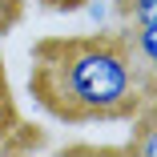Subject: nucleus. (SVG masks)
I'll list each match as a JSON object with an SVG mask.
<instances>
[{
    "label": "nucleus",
    "instance_id": "obj_4",
    "mask_svg": "<svg viewBox=\"0 0 157 157\" xmlns=\"http://www.w3.org/2000/svg\"><path fill=\"white\" fill-rule=\"evenodd\" d=\"M117 8L125 12V20H129V24L157 28V0H117Z\"/></svg>",
    "mask_w": 157,
    "mask_h": 157
},
{
    "label": "nucleus",
    "instance_id": "obj_1",
    "mask_svg": "<svg viewBox=\"0 0 157 157\" xmlns=\"http://www.w3.org/2000/svg\"><path fill=\"white\" fill-rule=\"evenodd\" d=\"M28 89L56 121H117L133 117L153 97V73H145L125 36L44 40L33 60Z\"/></svg>",
    "mask_w": 157,
    "mask_h": 157
},
{
    "label": "nucleus",
    "instance_id": "obj_3",
    "mask_svg": "<svg viewBox=\"0 0 157 157\" xmlns=\"http://www.w3.org/2000/svg\"><path fill=\"white\" fill-rule=\"evenodd\" d=\"M0 65H4V60H0ZM16 125H20L16 97H12V89H8V77H4V69H0V145L8 141V133H16Z\"/></svg>",
    "mask_w": 157,
    "mask_h": 157
},
{
    "label": "nucleus",
    "instance_id": "obj_5",
    "mask_svg": "<svg viewBox=\"0 0 157 157\" xmlns=\"http://www.w3.org/2000/svg\"><path fill=\"white\" fill-rule=\"evenodd\" d=\"M137 153H145V157H157V137H153V125H149V121H145V129H141Z\"/></svg>",
    "mask_w": 157,
    "mask_h": 157
},
{
    "label": "nucleus",
    "instance_id": "obj_2",
    "mask_svg": "<svg viewBox=\"0 0 157 157\" xmlns=\"http://www.w3.org/2000/svg\"><path fill=\"white\" fill-rule=\"evenodd\" d=\"M125 44H129L133 60H137L145 73L157 69V28H141V24H133V33H125Z\"/></svg>",
    "mask_w": 157,
    "mask_h": 157
}]
</instances>
